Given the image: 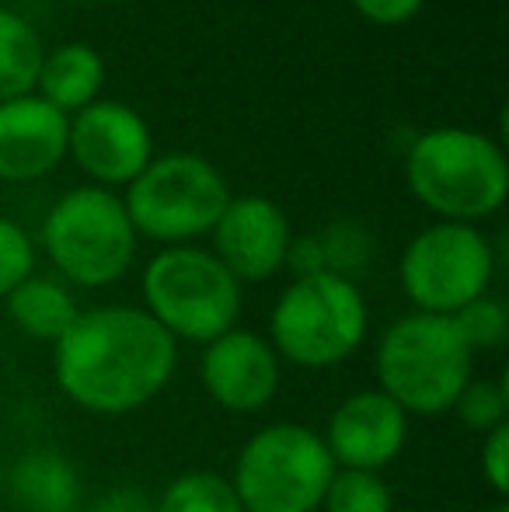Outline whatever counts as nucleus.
Returning <instances> with one entry per match:
<instances>
[{"label":"nucleus","instance_id":"nucleus-1","mask_svg":"<svg viewBox=\"0 0 509 512\" xmlns=\"http://www.w3.org/2000/svg\"><path fill=\"white\" fill-rule=\"evenodd\" d=\"M178 342L143 307L109 304L81 310L53 345L63 398L91 415H129L171 384Z\"/></svg>","mask_w":509,"mask_h":512},{"label":"nucleus","instance_id":"nucleus-2","mask_svg":"<svg viewBox=\"0 0 509 512\" xmlns=\"http://www.w3.org/2000/svg\"><path fill=\"white\" fill-rule=\"evenodd\" d=\"M377 391L405 415H443L475 377V352L454 317L405 314L381 335L374 352Z\"/></svg>","mask_w":509,"mask_h":512},{"label":"nucleus","instance_id":"nucleus-3","mask_svg":"<svg viewBox=\"0 0 509 512\" xmlns=\"http://www.w3.org/2000/svg\"><path fill=\"white\" fill-rule=\"evenodd\" d=\"M408 189L450 223H475L499 213L509 192V164L499 143L475 129L440 126L408 150Z\"/></svg>","mask_w":509,"mask_h":512},{"label":"nucleus","instance_id":"nucleus-4","mask_svg":"<svg viewBox=\"0 0 509 512\" xmlns=\"http://www.w3.org/2000/svg\"><path fill=\"white\" fill-rule=\"evenodd\" d=\"M370 310L353 279L318 272L293 279L269 317V345L283 363L328 370L346 363L367 342Z\"/></svg>","mask_w":509,"mask_h":512},{"label":"nucleus","instance_id":"nucleus-5","mask_svg":"<svg viewBox=\"0 0 509 512\" xmlns=\"http://www.w3.org/2000/svg\"><path fill=\"white\" fill-rule=\"evenodd\" d=\"M143 310L175 342L210 345L213 338L238 328L241 283L213 251L171 244L147 262Z\"/></svg>","mask_w":509,"mask_h":512},{"label":"nucleus","instance_id":"nucleus-6","mask_svg":"<svg viewBox=\"0 0 509 512\" xmlns=\"http://www.w3.org/2000/svg\"><path fill=\"white\" fill-rule=\"evenodd\" d=\"M335 471L321 432L300 422H276L248 436L234 460L231 485L245 512H314Z\"/></svg>","mask_w":509,"mask_h":512},{"label":"nucleus","instance_id":"nucleus-7","mask_svg":"<svg viewBox=\"0 0 509 512\" xmlns=\"http://www.w3.org/2000/svg\"><path fill=\"white\" fill-rule=\"evenodd\" d=\"M42 244L67 283L102 290L129 272L136 255V230L116 192L102 185L74 189L49 209Z\"/></svg>","mask_w":509,"mask_h":512},{"label":"nucleus","instance_id":"nucleus-8","mask_svg":"<svg viewBox=\"0 0 509 512\" xmlns=\"http://www.w3.org/2000/svg\"><path fill=\"white\" fill-rule=\"evenodd\" d=\"M231 203L224 175L199 154H168L150 161L126 189V213L136 237L185 244L217 227Z\"/></svg>","mask_w":509,"mask_h":512},{"label":"nucleus","instance_id":"nucleus-9","mask_svg":"<svg viewBox=\"0 0 509 512\" xmlns=\"http://www.w3.org/2000/svg\"><path fill=\"white\" fill-rule=\"evenodd\" d=\"M398 276L419 314L454 317L471 300L489 293L496 251L475 223L440 220L408 241Z\"/></svg>","mask_w":509,"mask_h":512},{"label":"nucleus","instance_id":"nucleus-10","mask_svg":"<svg viewBox=\"0 0 509 512\" xmlns=\"http://www.w3.org/2000/svg\"><path fill=\"white\" fill-rule=\"evenodd\" d=\"M67 154L98 185H129L154 161V143L147 122L129 105L91 102L70 122Z\"/></svg>","mask_w":509,"mask_h":512},{"label":"nucleus","instance_id":"nucleus-11","mask_svg":"<svg viewBox=\"0 0 509 512\" xmlns=\"http://www.w3.org/2000/svg\"><path fill=\"white\" fill-rule=\"evenodd\" d=\"M339 471H374L401 457L408 443V415L377 387L342 398L321 432Z\"/></svg>","mask_w":509,"mask_h":512},{"label":"nucleus","instance_id":"nucleus-12","mask_svg":"<svg viewBox=\"0 0 509 512\" xmlns=\"http://www.w3.org/2000/svg\"><path fill=\"white\" fill-rule=\"evenodd\" d=\"M199 380L213 405L234 415H255L276 398L279 380H283V359L276 356L269 338L248 328H231L203 349Z\"/></svg>","mask_w":509,"mask_h":512},{"label":"nucleus","instance_id":"nucleus-13","mask_svg":"<svg viewBox=\"0 0 509 512\" xmlns=\"http://www.w3.org/2000/svg\"><path fill=\"white\" fill-rule=\"evenodd\" d=\"M213 234V255L238 283H265L286 265L290 220L272 199L241 196L220 213Z\"/></svg>","mask_w":509,"mask_h":512},{"label":"nucleus","instance_id":"nucleus-14","mask_svg":"<svg viewBox=\"0 0 509 512\" xmlns=\"http://www.w3.org/2000/svg\"><path fill=\"white\" fill-rule=\"evenodd\" d=\"M70 119L39 95L0 102V182H35L67 154Z\"/></svg>","mask_w":509,"mask_h":512},{"label":"nucleus","instance_id":"nucleus-15","mask_svg":"<svg viewBox=\"0 0 509 512\" xmlns=\"http://www.w3.org/2000/svg\"><path fill=\"white\" fill-rule=\"evenodd\" d=\"M7 495L18 512H81L88 502L74 460L49 446H35L14 460L7 471Z\"/></svg>","mask_w":509,"mask_h":512},{"label":"nucleus","instance_id":"nucleus-16","mask_svg":"<svg viewBox=\"0 0 509 512\" xmlns=\"http://www.w3.org/2000/svg\"><path fill=\"white\" fill-rule=\"evenodd\" d=\"M105 84V63L84 42H67V46L53 49L49 56H42L39 70V98L49 102L56 112H81L91 102H98V91Z\"/></svg>","mask_w":509,"mask_h":512},{"label":"nucleus","instance_id":"nucleus-17","mask_svg":"<svg viewBox=\"0 0 509 512\" xmlns=\"http://www.w3.org/2000/svg\"><path fill=\"white\" fill-rule=\"evenodd\" d=\"M7 314L18 324L21 335L35 338V342H60L70 331V324L77 321L81 307H77L74 293L49 276H28L25 283H18L7 293Z\"/></svg>","mask_w":509,"mask_h":512},{"label":"nucleus","instance_id":"nucleus-18","mask_svg":"<svg viewBox=\"0 0 509 512\" xmlns=\"http://www.w3.org/2000/svg\"><path fill=\"white\" fill-rule=\"evenodd\" d=\"M42 39L25 18L0 7V102L25 98L35 91L42 70Z\"/></svg>","mask_w":509,"mask_h":512},{"label":"nucleus","instance_id":"nucleus-19","mask_svg":"<svg viewBox=\"0 0 509 512\" xmlns=\"http://www.w3.org/2000/svg\"><path fill=\"white\" fill-rule=\"evenodd\" d=\"M154 512H245L231 478L217 471H185L164 485Z\"/></svg>","mask_w":509,"mask_h":512},{"label":"nucleus","instance_id":"nucleus-20","mask_svg":"<svg viewBox=\"0 0 509 512\" xmlns=\"http://www.w3.org/2000/svg\"><path fill=\"white\" fill-rule=\"evenodd\" d=\"M325 512H394L391 485L374 471H335L321 499Z\"/></svg>","mask_w":509,"mask_h":512},{"label":"nucleus","instance_id":"nucleus-21","mask_svg":"<svg viewBox=\"0 0 509 512\" xmlns=\"http://www.w3.org/2000/svg\"><path fill=\"white\" fill-rule=\"evenodd\" d=\"M464 429L489 436L499 425H509V384L506 380H468L461 394H457L454 408Z\"/></svg>","mask_w":509,"mask_h":512},{"label":"nucleus","instance_id":"nucleus-22","mask_svg":"<svg viewBox=\"0 0 509 512\" xmlns=\"http://www.w3.org/2000/svg\"><path fill=\"white\" fill-rule=\"evenodd\" d=\"M314 237H318V244H321L325 272H332V276L353 279L356 272L370 262V255H374V241H370V234L360 223H349V220L328 223V227Z\"/></svg>","mask_w":509,"mask_h":512},{"label":"nucleus","instance_id":"nucleus-23","mask_svg":"<svg viewBox=\"0 0 509 512\" xmlns=\"http://www.w3.org/2000/svg\"><path fill=\"white\" fill-rule=\"evenodd\" d=\"M454 324H457V331L464 335V342H468V349L475 352H492V349H499V345L506 342V335H509V310L503 300H496V297H478V300H471L468 307H461L454 314Z\"/></svg>","mask_w":509,"mask_h":512},{"label":"nucleus","instance_id":"nucleus-24","mask_svg":"<svg viewBox=\"0 0 509 512\" xmlns=\"http://www.w3.org/2000/svg\"><path fill=\"white\" fill-rule=\"evenodd\" d=\"M32 272H35L32 237L25 234V227L0 216V297H7L14 286L25 283Z\"/></svg>","mask_w":509,"mask_h":512},{"label":"nucleus","instance_id":"nucleus-25","mask_svg":"<svg viewBox=\"0 0 509 512\" xmlns=\"http://www.w3.org/2000/svg\"><path fill=\"white\" fill-rule=\"evenodd\" d=\"M482 478L496 495H509V425L482 436Z\"/></svg>","mask_w":509,"mask_h":512},{"label":"nucleus","instance_id":"nucleus-26","mask_svg":"<svg viewBox=\"0 0 509 512\" xmlns=\"http://www.w3.org/2000/svg\"><path fill=\"white\" fill-rule=\"evenodd\" d=\"M426 0H353V7L370 21V25H381V28H394V25H405L412 21L415 14L422 11Z\"/></svg>","mask_w":509,"mask_h":512},{"label":"nucleus","instance_id":"nucleus-27","mask_svg":"<svg viewBox=\"0 0 509 512\" xmlns=\"http://www.w3.org/2000/svg\"><path fill=\"white\" fill-rule=\"evenodd\" d=\"M81 512H154V495H147L136 485H119L84 502Z\"/></svg>","mask_w":509,"mask_h":512},{"label":"nucleus","instance_id":"nucleus-28","mask_svg":"<svg viewBox=\"0 0 509 512\" xmlns=\"http://www.w3.org/2000/svg\"><path fill=\"white\" fill-rule=\"evenodd\" d=\"M283 269L293 272V279H304V276H318L325 272V258H321V244L314 234L307 237H293L290 251H286V265Z\"/></svg>","mask_w":509,"mask_h":512},{"label":"nucleus","instance_id":"nucleus-29","mask_svg":"<svg viewBox=\"0 0 509 512\" xmlns=\"http://www.w3.org/2000/svg\"><path fill=\"white\" fill-rule=\"evenodd\" d=\"M492 512H509V506H506V502H499V506L492 509Z\"/></svg>","mask_w":509,"mask_h":512}]
</instances>
